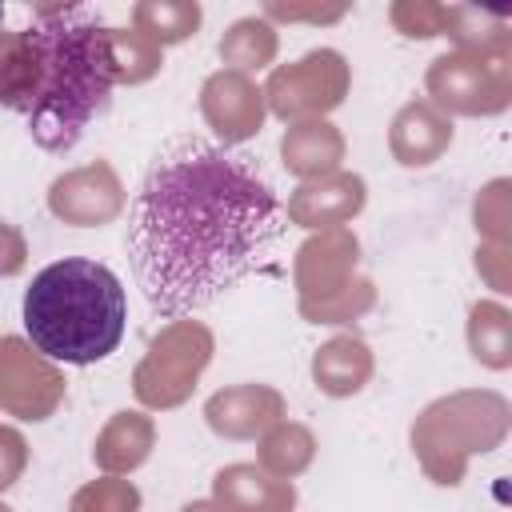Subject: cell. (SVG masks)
I'll return each instance as SVG.
<instances>
[{
    "instance_id": "2",
    "label": "cell",
    "mask_w": 512,
    "mask_h": 512,
    "mask_svg": "<svg viewBox=\"0 0 512 512\" xmlns=\"http://www.w3.org/2000/svg\"><path fill=\"white\" fill-rule=\"evenodd\" d=\"M24 36L32 48V84L8 96V104L28 116L36 144L64 152L112 104V36L88 8H40Z\"/></svg>"
},
{
    "instance_id": "3",
    "label": "cell",
    "mask_w": 512,
    "mask_h": 512,
    "mask_svg": "<svg viewBox=\"0 0 512 512\" xmlns=\"http://www.w3.org/2000/svg\"><path fill=\"white\" fill-rule=\"evenodd\" d=\"M20 316L24 336L40 356L84 368L120 348L128 328V296L108 264L64 256L32 276Z\"/></svg>"
},
{
    "instance_id": "1",
    "label": "cell",
    "mask_w": 512,
    "mask_h": 512,
    "mask_svg": "<svg viewBox=\"0 0 512 512\" xmlns=\"http://www.w3.org/2000/svg\"><path fill=\"white\" fill-rule=\"evenodd\" d=\"M280 240L284 208L264 164L192 132L160 144L128 200L132 280L164 320L212 308Z\"/></svg>"
},
{
    "instance_id": "4",
    "label": "cell",
    "mask_w": 512,
    "mask_h": 512,
    "mask_svg": "<svg viewBox=\"0 0 512 512\" xmlns=\"http://www.w3.org/2000/svg\"><path fill=\"white\" fill-rule=\"evenodd\" d=\"M0 20H4V8H0Z\"/></svg>"
}]
</instances>
